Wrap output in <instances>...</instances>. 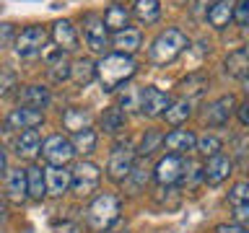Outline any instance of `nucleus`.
Wrapping results in <instances>:
<instances>
[{"label":"nucleus","instance_id":"obj_1","mask_svg":"<svg viewBox=\"0 0 249 233\" xmlns=\"http://www.w3.org/2000/svg\"><path fill=\"white\" fill-rule=\"evenodd\" d=\"M135 60L130 57V54H107V57H101L96 62V78L101 83V88L104 91H117L122 83H127L132 75H135Z\"/></svg>","mask_w":249,"mask_h":233},{"label":"nucleus","instance_id":"obj_2","mask_svg":"<svg viewBox=\"0 0 249 233\" xmlns=\"http://www.w3.org/2000/svg\"><path fill=\"white\" fill-rule=\"evenodd\" d=\"M187 47H190V42H187V34L182 29H163L161 34L153 39L148 54H151L153 65H169V62H174Z\"/></svg>","mask_w":249,"mask_h":233},{"label":"nucleus","instance_id":"obj_3","mask_svg":"<svg viewBox=\"0 0 249 233\" xmlns=\"http://www.w3.org/2000/svg\"><path fill=\"white\" fill-rule=\"evenodd\" d=\"M117 217H120V197L114 194H99L86 210V220L96 233L109 231L117 223Z\"/></svg>","mask_w":249,"mask_h":233},{"label":"nucleus","instance_id":"obj_4","mask_svg":"<svg viewBox=\"0 0 249 233\" xmlns=\"http://www.w3.org/2000/svg\"><path fill=\"white\" fill-rule=\"evenodd\" d=\"M99 182H101V171H99L96 163H91V161H81L73 171H70V186H73L75 194H81V197H89L91 192H96Z\"/></svg>","mask_w":249,"mask_h":233},{"label":"nucleus","instance_id":"obj_5","mask_svg":"<svg viewBox=\"0 0 249 233\" xmlns=\"http://www.w3.org/2000/svg\"><path fill=\"white\" fill-rule=\"evenodd\" d=\"M132 166H135V150H132V145L130 143L114 145L112 155H109V163H107L109 179H114V182H124V179L132 174Z\"/></svg>","mask_w":249,"mask_h":233},{"label":"nucleus","instance_id":"obj_6","mask_svg":"<svg viewBox=\"0 0 249 233\" xmlns=\"http://www.w3.org/2000/svg\"><path fill=\"white\" fill-rule=\"evenodd\" d=\"M47 39H50V34H47L44 26H39V23L26 26L16 36V54L18 57H34L47 47Z\"/></svg>","mask_w":249,"mask_h":233},{"label":"nucleus","instance_id":"obj_7","mask_svg":"<svg viewBox=\"0 0 249 233\" xmlns=\"http://www.w3.org/2000/svg\"><path fill=\"white\" fill-rule=\"evenodd\" d=\"M83 42L91 52L96 54H104L109 39H107V26H104V18L99 13H86L83 16Z\"/></svg>","mask_w":249,"mask_h":233},{"label":"nucleus","instance_id":"obj_8","mask_svg":"<svg viewBox=\"0 0 249 233\" xmlns=\"http://www.w3.org/2000/svg\"><path fill=\"white\" fill-rule=\"evenodd\" d=\"M42 158L50 163V166H68L70 161H73V145H70V140L68 137H62V135H50L42 143Z\"/></svg>","mask_w":249,"mask_h":233},{"label":"nucleus","instance_id":"obj_9","mask_svg":"<svg viewBox=\"0 0 249 233\" xmlns=\"http://www.w3.org/2000/svg\"><path fill=\"white\" fill-rule=\"evenodd\" d=\"M153 176H156V182L163 184V186L177 184L179 179L184 176V158H182V155H177V153L163 155V158H161L159 163H156Z\"/></svg>","mask_w":249,"mask_h":233},{"label":"nucleus","instance_id":"obj_10","mask_svg":"<svg viewBox=\"0 0 249 233\" xmlns=\"http://www.w3.org/2000/svg\"><path fill=\"white\" fill-rule=\"evenodd\" d=\"M169 96L163 93L161 88H156V85H145V88H140V114L145 116H159L169 109Z\"/></svg>","mask_w":249,"mask_h":233},{"label":"nucleus","instance_id":"obj_11","mask_svg":"<svg viewBox=\"0 0 249 233\" xmlns=\"http://www.w3.org/2000/svg\"><path fill=\"white\" fill-rule=\"evenodd\" d=\"M44 122V112L42 109H31V106H18L5 116V127L8 130H34Z\"/></svg>","mask_w":249,"mask_h":233},{"label":"nucleus","instance_id":"obj_12","mask_svg":"<svg viewBox=\"0 0 249 233\" xmlns=\"http://www.w3.org/2000/svg\"><path fill=\"white\" fill-rule=\"evenodd\" d=\"M44 186H47V194L62 197L70 189V171L65 166H47L44 168Z\"/></svg>","mask_w":249,"mask_h":233},{"label":"nucleus","instance_id":"obj_13","mask_svg":"<svg viewBox=\"0 0 249 233\" xmlns=\"http://www.w3.org/2000/svg\"><path fill=\"white\" fill-rule=\"evenodd\" d=\"M231 168H233V163H231V158H226V155H210L208 158V163H205V168H202V179H205L208 184H221V182H226L229 179V174H231Z\"/></svg>","mask_w":249,"mask_h":233},{"label":"nucleus","instance_id":"obj_14","mask_svg":"<svg viewBox=\"0 0 249 233\" xmlns=\"http://www.w3.org/2000/svg\"><path fill=\"white\" fill-rule=\"evenodd\" d=\"M5 194H8L11 202H16V205H21V202L29 197L26 171L23 168H8V174H5Z\"/></svg>","mask_w":249,"mask_h":233},{"label":"nucleus","instance_id":"obj_15","mask_svg":"<svg viewBox=\"0 0 249 233\" xmlns=\"http://www.w3.org/2000/svg\"><path fill=\"white\" fill-rule=\"evenodd\" d=\"M52 39H54V44H57V50H62V52H73L75 47H78L75 26L68 18L52 23Z\"/></svg>","mask_w":249,"mask_h":233},{"label":"nucleus","instance_id":"obj_16","mask_svg":"<svg viewBox=\"0 0 249 233\" xmlns=\"http://www.w3.org/2000/svg\"><path fill=\"white\" fill-rule=\"evenodd\" d=\"M233 109H236V99L231 96H221L218 101H213V104L208 106V112H205V119L208 124H215V127H221V124L229 122V116L233 114Z\"/></svg>","mask_w":249,"mask_h":233},{"label":"nucleus","instance_id":"obj_17","mask_svg":"<svg viewBox=\"0 0 249 233\" xmlns=\"http://www.w3.org/2000/svg\"><path fill=\"white\" fill-rule=\"evenodd\" d=\"M195 143H197V135H195L192 130H174L163 137V145L177 155H182L187 150H195Z\"/></svg>","mask_w":249,"mask_h":233},{"label":"nucleus","instance_id":"obj_18","mask_svg":"<svg viewBox=\"0 0 249 233\" xmlns=\"http://www.w3.org/2000/svg\"><path fill=\"white\" fill-rule=\"evenodd\" d=\"M16 155L18 158H36L39 150H42V140H39L36 130H23L18 137H16Z\"/></svg>","mask_w":249,"mask_h":233},{"label":"nucleus","instance_id":"obj_19","mask_svg":"<svg viewBox=\"0 0 249 233\" xmlns=\"http://www.w3.org/2000/svg\"><path fill=\"white\" fill-rule=\"evenodd\" d=\"M112 44H114V50L120 54H132V52L140 50V44H143V34H140L138 29L127 26V29L117 31V34L112 36Z\"/></svg>","mask_w":249,"mask_h":233},{"label":"nucleus","instance_id":"obj_20","mask_svg":"<svg viewBox=\"0 0 249 233\" xmlns=\"http://www.w3.org/2000/svg\"><path fill=\"white\" fill-rule=\"evenodd\" d=\"M233 0H215L213 5H210L208 11V21L213 29H226L229 26V21L233 18Z\"/></svg>","mask_w":249,"mask_h":233},{"label":"nucleus","instance_id":"obj_21","mask_svg":"<svg viewBox=\"0 0 249 233\" xmlns=\"http://www.w3.org/2000/svg\"><path fill=\"white\" fill-rule=\"evenodd\" d=\"M226 73L233 78H244L249 75V47H241V50H233L229 57H226Z\"/></svg>","mask_w":249,"mask_h":233},{"label":"nucleus","instance_id":"obj_22","mask_svg":"<svg viewBox=\"0 0 249 233\" xmlns=\"http://www.w3.org/2000/svg\"><path fill=\"white\" fill-rule=\"evenodd\" d=\"M101 18H104L107 31H114V34L130 26V11H127L124 5H109L107 13L101 16Z\"/></svg>","mask_w":249,"mask_h":233},{"label":"nucleus","instance_id":"obj_23","mask_svg":"<svg viewBox=\"0 0 249 233\" xmlns=\"http://www.w3.org/2000/svg\"><path fill=\"white\" fill-rule=\"evenodd\" d=\"M62 127L70 130V132H81L86 127H91V114L86 109H78V106H70L62 112Z\"/></svg>","mask_w":249,"mask_h":233},{"label":"nucleus","instance_id":"obj_24","mask_svg":"<svg viewBox=\"0 0 249 233\" xmlns=\"http://www.w3.org/2000/svg\"><path fill=\"white\" fill-rule=\"evenodd\" d=\"M50 101H52V96L44 85H26V88L21 91V104L23 106L44 109V106H50Z\"/></svg>","mask_w":249,"mask_h":233},{"label":"nucleus","instance_id":"obj_25","mask_svg":"<svg viewBox=\"0 0 249 233\" xmlns=\"http://www.w3.org/2000/svg\"><path fill=\"white\" fill-rule=\"evenodd\" d=\"M26 189L31 200H44L47 197V186H44V171L39 166L26 168Z\"/></svg>","mask_w":249,"mask_h":233},{"label":"nucleus","instance_id":"obj_26","mask_svg":"<svg viewBox=\"0 0 249 233\" xmlns=\"http://www.w3.org/2000/svg\"><path fill=\"white\" fill-rule=\"evenodd\" d=\"M132 13H135V18L140 23H156L161 16V3L159 0H135Z\"/></svg>","mask_w":249,"mask_h":233},{"label":"nucleus","instance_id":"obj_27","mask_svg":"<svg viewBox=\"0 0 249 233\" xmlns=\"http://www.w3.org/2000/svg\"><path fill=\"white\" fill-rule=\"evenodd\" d=\"M96 132H93L91 127H86L81 132H73V140H70V145H73V150L75 153H81V155H89L96 150Z\"/></svg>","mask_w":249,"mask_h":233},{"label":"nucleus","instance_id":"obj_28","mask_svg":"<svg viewBox=\"0 0 249 233\" xmlns=\"http://www.w3.org/2000/svg\"><path fill=\"white\" fill-rule=\"evenodd\" d=\"M70 65H73V62H68V57H65V52H62V50L50 54V75H52V81L54 83L68 81V78H70Z\"/></svg>","mask_w":249,"mask_h":233},{"label":"nucleus","instance_id":"obj_29","mask_svg":"<svg viewBox=\"0 0 249 233\" xmlns=\"http://www.w3.org/2000/svg\"><path fill=\"white\" fill-rule=\"evenodd\" d=\"M190 114H192V104L187 99H179V101H174V104H169V109L163 112V119L177 127V124H182Z\"/></svg>","mask_w":249,"mask_h":233},{"label":"nucleus","instance_id":"obj_30","mask_svg":"<svg viewBox=\"0 0 249 233\" xmlns=\"http://www.w3.org/2000/svg\"><path fill=\"white\" fill-rule=\"evenodd\" d=\"M70 75L75 78V83H81V85H86V83H91L93 78H96V65H93L91 60H75L73 65H70Z\"/></svg>","mask_w":249,"mask_h":233},{"label":"nucleus","instance_id":"obj_31","mask_svg":"<svg viewBox=\"0 0 249 233\" xmlns=\"http://www.w3.org/2000/svg\"><path fill=\"white\" fill-rule=\"evenodd\" d=\"M122 127H124V112H122V109L112 106V109H107V112L101 114V130H104V132L114 135V132H120Z\"/></svg>","mask_w":249,"mask_h":233},{"label":"nucleus","instance_id":"obj_32","mask_svg":"<svg viewBox=\"0 0 249 233\" xmlns=\"http://www.w3.org/2000/svg\"><path fill=\"white\" fill-rule=\"evenodd\" d=\"M159 145H163V135H161L159 130H148L145 135H143V140H140L138 153H140V155H151Z\"/></svg>","mask_w":249,"mask_h":233},{"label":"nucleus","instance_id":"obj_33","mask_svg":"<svg viewBox=\"0 0 249 233\" xmlns=\"http://www.w3.org/2000/svg\"><path fill=\"white\" fill-rule=\"evenodd\" d=\"M195 148H197V150L205 155V158H210V155H218V153H221V140H218L215 135H202V137H197Z\"/></svg>","mask_w":249,"mask_h":233},{"label":"nucleus","instance_id":"obj_34","mask_svg":"<svg viewBox=\"0 0 249 233\" xmlns=\"http://www.w3.org/2000/svg\"><path fill=\"white\" fill-rule=\"evenodd\" d=\"M120 106L122 109H138L140 106V88H135V85H127L120 99Z\"/></svg>","mask_w":249,"mask_h":233},{"label":"nucleus","instance_id":"obj_35","mask_svg":"<svg viewBox=\"0 0 249 233\" xmlns=\"http://www.w3.org/2000/svg\"><path fill=\"white\" fill-rule=\"evenodd\" d=\"M229 200L233 202V205H241V202H249V182H239L231 186L229 192Z\"/></svg>","mask_w":249,"mask_h":233},{"label":"nucleus","instance_id":"obj_36","mask_svg":"<svg viewBox=\"0 0 249 233\" xmlns=\"http://www.w3.org/2000/svg\"><path fill=\"white\" fill-rule=\"evenodd\" d=\"M11 88H16V73L8 67H0V96H5Z\"/></svg>","mask_w":249,"mask_h":233},{"label":"nucleus","instance_id":"obj_37","mask_svg":"<svg viewBox=\"0 0 249 233\" xmlns=\"http://www.w3.org/2000/svg\"><path fill=\"white\" fill-rule=\"evenodd\" d=\"M233 18H236L241 26H249V0H241L239 5H233Z\"/></svg>","mask_w":249,"mask_h":233},{"label":"nucleus","instance_id":"obj_38","mask_svg":"<svg viewBox=\"0 0 249 233\" xmlns=\"http://www.w3.org/2000/svg\"><path fill=\"white\" fill-rule=\"evenodd\" d=\"M13 36H16L13 23H0V50L11 44V42H13Z\"/></svg>","mask_w":249,"mask_h":233},{"label":"nucleus","instance_id":"obj_39","mask_svg":"<svg viewBox=\"0 0 249 233\" xmlns=\"http://www.w3.org/2000/svg\"><path fill=\"white\" fill-rule=\"evenodd\" d=\"M233 217H236L239 225L249 223V202H241V205H236V210H233Z\"/></svg>","mask_w":249,"mask_h":233},{"label":"nucleus","instance_id":"obj_40","mask_svg":"<svg viewBox=\"0 0 249 233\" xmlns=\"http://www.w3.org/2000/svg\"><path fill=\"white\" fill-rule=\"evenodd\" d=\"M215 233H249V228H244L239 223H221L215 228Z\"/></svg>","mask_w":249,"mask_h":233},{"label":"nucleus","instance_id":"obj_41","mask_svg":"<svg viewBox=\"0 0 249 233\" xmlns=\"http://www.w3.org/2000/svg\"><path fill=\"white\" fill-rule=\"evenodd\" d=\"M236 116H239L241 124H249V101L241 104V106H236Z\"/></svg>","mask_w":249,"mask_h":233},{"label":"nucleus","instance_id":"obj_42","mask_svg":"<svg viewBox=\"0 0 249 233\" xmlns=\"http://www.w3.org/2000/svg\"><path fill=\"white\" fill-rule=\"evenodd\" d=\"M5 166H8V161H5V153L0 150V174H3V171H5Z\"/></svg>","mask_w":249,"mask_h":233},{"label":"nucleus","instance_id":"obj_43","mask_svg":"<svg viewBox=\"0 0 249 233\" xmlns=\"http://www.w3.org/2000/svg\"><path fill=\"white\" fill-rule=\"evenodd\" d=\"M5 215V200H3V194H0V217Z\"/></svg>","mask_w":249,"mask_h":233},{"label":"nucleus","instance_id":"obj_44","mask_svg":"<svg viewBox=\"0 0 249 233\" xmlns=\"http://www.w3.org/2000/svg\"><path fill=\"white\" fill-rule=\"evenodd\" d=\"M244 91H247V96H249V75L244 78Z\"/></svg>","mask_w":249,"mask_h":233},{"label":"nucleus","instance_id":"obj_45","mask_svg":"<svg viewBox=\"0 0 249 233\" xmlns=\"http://www.w3.org/2000/svg\"><path fill=\"white\" fill-rule=\"evenodd\" d=\"M244 36H247V39H249V26H247V29H244Z\"/></svg>","mask_w":249,"mask_h":233}]
</instances>
